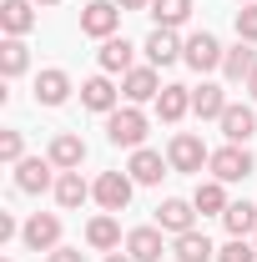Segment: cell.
I'll return each instance as SVG.
<instances>
[{"mask_svg": "<svg viewBox=\"0 0 257 262\" xmlns=\"http://www.w3.org/2000/svg\"><path fill=\"white\" fill-rule=\"evenodd\" d=\"M56 162L51 157H26V162H15V187L26 196H40V192H56Z\"/></svg>", "mask_w": 257, "mask_h": 262, "instance_id": "ba28073f", "label": "cell"}, {"mask_svg": "<svg viewBox=\"0 0 257 262\" xmlns=\"http://www.w3.org/2000/svg\"><path fill=\"white\" fill-rule=\"evenodd\" d=\"M157 227H161V232H172V237L192 232V227H197V207L187 202V196H166V202L157 207Z\"/></svg>", "mask_w": 257, "mask_h": 262, "instance_id": "4fadbf2b", "label": "cell"}, {"mask_svg": "<svg viewBox=\"0 0 257 262\" xmlns=\"http://www.w3.org/2000/svg\"><path fill=\"white\" fill-rule=\"evenodd\" d=\"M131 171H101L96 182H91V196L101 202V212H126V202H131Z\"/></svg>", "mask_w": 257, "mask_h": 262, "instance_id": "8992f818", "label": "cell"}, {"mask_svg": "<svg viewBox=\"0 0 257 262\" xmlns=\"http://www.w3.org/2000/svg\"><path fill=\"white\" fill-rule=\"evenodd\" d=\"M237 5H257V0H237Z\"/></svg>", "mask_w": 257, "mask_h": 262, "instance_id": "f35d334b", "label": "cell"}, {"mask_svg": "<svg viewBox=\"0 0 257 262\" xmlns=\"http://www.w3.org/2000/svg\"><path fill=\"white\" fill-rule=\"evenodd\" d=\"M212 177H217V182H227V187H232V182H247V177H252V151H247V146H237V141H227V146H217V151H212Z\"/></svg>", "mask_w": 257, "mask_h": 262, "instance_id": "3957f363", "label": "cell"}, {"mask_svg": "<svg viewBox=\"0 0 257 262\" xmlns=\"http://www.w3.org/2000/svg\"><path fill=\"white\" fill-rule=\"evenodd\" d=\"M26 66H31V46H26V35H5V40H0V76L15 81V76H26Z\"/></svg>", "mask_w": 257, "mask_h": 262, "instance_id": "7402d4cb", "label": "cell"}, {"mask_svg": "<svg viewBox=\"0 0 257 262\" xmlns=\"http://www.w3.org/2000/svg\"><path fill=\"white\" fill-rule=\"evenodd\" d=\"M192 207L202 212V217H222L227 207H232V202H227V182H217V177H212V182H197Z\"/></svg>", "mask_w": 257, "mask_h": 262, "instance_id": "cb8c5ba5", "label": "cell"}, {"mask_svg": "<svg viewBox=\"0 0 257 262\" xmlns=\"http://www.w3.org/2000/svg\"><path fill=\"white\" fill-rule=\"evenodd\" d=\"M0 162H26V136L20 131H0Z\"/></svg>", "mask_w": 257, "mask_h": 262, "instance_id": "4dcf8cb0", "label": "cell"}, {"mask_svg": "<svg viewBox=\"0 0 257 262\" xmlns=\"http://www.w3.org/2000/svg\"><path fill=\"white\" fill-rule=\"evenodd\" d=\"M126 257L131 262H161V257H166V237H161V227H131L126 232Z\"/></svg>", "mask_w": 257, "mask_h": 262, "instance_id": "7c38bea8", "label": "cell"}, {"mask_svg": "<svg viewBox=\"0 0 257 262\" xmlns=\"http://www.w3.org/2000/svg\"><path fill=\"white\" fill-rule=\"evenodd\" d=\"M152 20H157L161 31L187 26V20H192V0H152Z\"/></svg>", "mask_w": 257, "mask_h": 262, "instance_id": "83f0119b", "label": "cell"}, {"mask_svg": "<svg viewBox=\"0 0 257 262\" xmlns=\"http://www.w3.org/2000/svg\"><path fill=\"white\" fill-rule=\"evenodd\" d=\"M166 162H172V171L197 177L202 166L212 162V151H207V141H202L197 131H177V136H172V146H166Z\"/></svg>", "mask_w": 257, "mask_h": 262, "instance_id": "7a4b0ae2", "label": "cell"}, {"mask_svg": "<svg viewBox=\"0 0 257 262\" xmlns=\"http://www.w3.org/2000/svg\"><path fill=\"white\" fill-rule=\"evenodd\" d=\"M187 111H192V86H161V96H157L161 121H182Z\"/></svg>", "mask_w": 257, "mask_h": 262, "instance_id": "4316f807", "label": "cell"}, {"mask_svg": "<svg viewBox=\"0 0 257 262\" xmlns=\"http://www.w3.org/2000/svg\"><path fill=\"white\" fill-rule=\"evenodd\" d=\"M71 91H76V86H71V76H66L61 66H51V71L35 76V101H40V106H66Z\"/></svg>", "mask_w": 257, "mask_h": 262, "instance_id": "ac0fdd59", "label": "cell"}, {"mask_svg": "<svg viewBox=\"0 0 257 262\" xmlns=\"http://www.w3.org/2000/svg\"><path fill=\"white\" fill-rule=\"evenodd\" d=\"M222 227L232 232V237H252L257 232V207L252 202H232V207L222 212Z\"/></svg>", "mask_w": 257, "mask_h": 262, "instance_id": "f1b7e54d", "label": "cell"}, {"mask_svg": "<svg viewBox=\"0 0 257 262\" xmlns=\"http://www.w3.org/2000/svg\"><path fill=\"white\" fill-rule=\"evenodd\" d=\"M172 257L177 262H217V247H212V237L207 232H182V237H172Z\"/></svg>", "mask_w": 257, "mask_h": 262, "instance_id": "d6986e66", "label": "cell"}, {"mask_svg": "<svg viewBox=\"0 0 257 262\" xmlns=\"http://www.w3.org/2000/svg\"><path fill=\"white\" fill-rule=\"evenodd\" d=\"M227 106H232V101H227V91H222V86H207V81H202V86L192 91V111L202 116V121H222V111H227Z\"/></svg>", "mask_w": 257, "mask_h": 262, "instance_id": "484cf974", "label": "cell"}, {"mask_svg": "<svg viewBox=\"0 0 257 262\" xmlns=\"http://www.w3.org/2000/svg\"><path fill=\"white\" fill-rule=\"evenodd\" d=\"M20 242H26L31 252H56V247H61V217H56V212H31V217L20 222Z\"/></svg>", "mask_w": 257, "mask_h": 262, "instance_id": "277c9868", "label": "cell"}, {"mask_svg": "<svg viewBox=\"0 0 257 262\" xmlns=\"http://www.w3.org/2000/svg\"><path fill=\"white\" fill-rule=\"evenodd\" d=\"M86 196H91V182H86L81 171H61V177H56V202H61V212L86 207Z\"/></svg>", "mask_w": 257, "mask_h": 262, "instance_id": "603a6c76", "label": "cell"}, {"mask_svg": "<svg viewBox=\"0 0 257 262\" xmlns=\"http://www.w3.org/2000/svg\"><path fill=\"white\" fill-rule=\"evenodd\" d=\"M35 5H61V0H35Z\"/></svg>", "mask_w": 257, "mask_h": 262, "instance_id": "74e56055", "label": "cell"}, {"mask_svg": "<svg viewBox=\"0 0 257 262\" xmlns=\"http://www.w3.org/2000/svg\"><path fill=\"white\" fill-rule=\"evenodd\" d=\"M217 262H257V242H247V237H232L227 247H217Z\"/></svg>", "mask_w": 257, "mask_h": 262, "instance_id": "f546056e", "label": "cell"}, {"mask_svg": "<svg viewBox=\"0 0 257 262\" xmlns=\"http://www.w3.org/2000/svg\"><path fill=\"white\" fill-rule=\"evenodd\" d=\"M217 126H222V136H227V141H237V146H247V141L257 136V111H252V106H227Z\"/></svg>", "mask_w": 257, "mask_h": 262, "instance_id": "ffe728a7", "label": "cell"}, {"mask_svg": "<svg viewBox=\"0 0 257 262\" xmlns=\"http://www.w3.org/2000/svg\"><path fill=\"white\" fill-rule=\"evenodd\" d=\"M222 40L212 31H197V35H187V46H182V61L192 66V71H222Z\"/></svg>", "mask_w": 257, "mask_h": 262, "instance_id": "52a82bcc", "label": "cell"}, {"mask_svg": "<svg viewBox=\"0 0 257 262\" xmlns=\"http://www.w3.org/2000/svg\"><path fill=\"white\" fill-rule=\"evenodd\" d=\"M146 126H152V121H146L141 106H116V111L106 116V141L136 151V146H146Z\"/></svg>", "mask_w": 257, "mask_h": 262, "instance_id": "6da1fadb", "label": "cell"}, {"mask_svg": "<svg viewBox=\"0 0 257 262\" xmlns=\"http://www.w3.org/2000/svg\"><path fill=\"white\" fill-rule=\"evenodd\" d=\"M86 247H91V252H116V247H121V222H116V212H96V217L86 222Z\"/></svg>", "mask_w": 257, "mask_h": 262, "instance_id": "2e32d148", "label": "cell"}, {"mask_svg": "<svg viewBox=\"0 0 257 262\" xmlns=\"http://www.w3.org/2000/svg\"><path fill=\"white\" fill-rule=\"evenodd\" d=\"M252 242H257V232H252Z\"/></svg>", "mask_w": 257, "mask_h": 262, "instance_id": "60d3db41", "label": "cell"}, {"mask_svg": "<svg viewBox=\"0 0 257 262\" xmlns=\"http://www.w3.org/2000/svg\"><path fill=\"white\" fill-rule=\"evenodd\" d=\"M15 232H20V227H15V217H10V212H0V242H10Z\"/></svg>", "mask_w": 257, "mask_h": 262, "instance_id": "836d02e7", "label": "cell"}, {"mask_svg": "<svg viewBox=\"0 0 257 262\" xmlns=\"http://www.w3.org/2000/svg\"><path fill=\"white\" fill-rule=\"evenodd\" d=\"M252 71H257V56L247 51V40H237V46H227V56H222V76L227 81H252Z\"/></svg>", "mask_w": 257, "mask_h": 262, "instance_id": "d4e9b609", "label": "cell"}, {"mask_svg": "<svg viewBox=\"0 0 257 262\" xmlns=\"http://www.w3.org/2000/svg\"><path fill=\"white\" fill-rule=\"evenodd\" d=\"M121 96H126V106L157 101L161 96V71H157V66H131L126 76H121Z\"/></svg>", "mask_w": 257, "mask_h": 262, "instance_id": "9c48e42d", "label": "cell"}, {"mask_svg": "<svg viewBox=\"0 0 257 262\" xmlns=\"http://www.w3.org/2000/svg\"><path fill=\"white\" fill-rule=\"evenodd\" d=\"M96 61H101V71H106V76H126L131 66H136V46H131L126 35H111V40H101Z\"/></svg>", "mask_w": 257, "mask_h": 262, "instance_id": "9a60e30c", "label": "cell"}, {"mask_svg": "<svg viewBox=\"0 0 257 262\" xmlns=\"http://www.w3.org/2000/svg\"><path fill=\"white\" fill-rule=\"evenodd\" d=\"M46 262H86L81 247H56V252H46Z\"/></svg>", "mask_w": 257, "mask_h": 262, "instance_id": "d6a6232c", "label": "cell"}, {"mask_svg": "<svg viewBox=\"0 0 257 262\" xmlns=\"http://www.w3.org/2000/svg\"><path fill=\"white\" fill-rule=\"evenodd\" d=\"M126 171H131V182H136V187H157L161 177L172 171V162H166L161 151H152V146H136V151H131V162H126Z\"/></svg>", "mask_w": 257, "mask_h": 262, "instance_id": "8fae6325", "label": "cell"}, {"mask_svg": "<svg viewBox=\"0 0 257 262\" xmlns=\"http://www.w3.org/2000/svg\"><path fill=\"white\" fill-rule=\"evenodd\" d=\"M247 91H252V101H257V71H252V81H247Z\"/></svg>", "mask_w": 257, "mask_h": 262, "instance_id": "8d00e7d4", "label": "cell"}, {"mask_svg": "<svg viewBox=\"0 0 257 262\" xmlns=\"http://www.w3.org/2000/svg\"><path fill=\"white\" fill-rule=\"evenodd\" d=\"M121 10H152V0H116Z\"/></svg>", "mask_w": 257, "mask_h": 262, "instance_id": "e575fe53", "label": "cell"}, {"mask_svg": "<svg viewBox=\"0 0 257 262\" xmlns=\"http://www.w3.org/2000/svg\"><path fill=\"white\" fill-rule=\"evenodd\" d=\"M0 262H10V257H0Z\"/></svg>", "mask_w": 257, "mask_h": 262, "instance_id": "ab89813d", "label": "cell"}, {"mask_svg": "<svg viewBox=\"0 0 257 262\" xmlns=\"http://www.w3.org/2000/svg\"><path fill=\"white\" fill-rule=\"evenodd\" d=\"M121 5L116 0H86V10H81V35H96V40H111L116 26H121Z\"/></svg>", "mask_w": 257, "mask_h": 262, "instance_id": "5b68a950", "label": "cell"}, {"mask_svg": "<svg viewBox=\"0 0 257 262\" xmlns=\"http://www.w3.org/2000/svg\"><path fill=\"white\" fill-rule=\"evenodd\" d=\"M237 40L257 46V5H242V10H237Z\"/></svg>", "mask_w": 257, "mask_h": 262, "instance_id": "1f68e13d", "label": "cell"}, {"mask_svg": "<svg viewBox=\"0 0 257 262\" xmlns=\"http://www.w3.org/2000/svg\"><path fill=\"white\" fill-rule=\"evenodd\" d=\"M106 262H131V257H121V252H106Z\"/></svg>", "mask_w": 257, "mask_h": 262, "instance_id": "d590c367", "label": "cell"}, {"mask_svg": "<svg viewBox=\"0 0 257 262\" xmlns=\"http://www.w3.org/2000/svg\"><path fill=\"white\" fill-rule=\"evenodd\" d=\"M182 46H187V40H182L177 31H161V26H157V31L146 35L141 51H146V66H157V71H161V66H177V61H182Z\"/></svg>", "mask_w": 257, "mask_h": 262, "instance_id": "5bb4252c", "label": "cell"}, {"mask_svg": "<svg viewBox=\"0 0 257 262\" xmlns=\"http://www.w3.org/2000/svg\"><path fill=\"white\" fill-rule=\"evenodd\" d=\"M81 106H86V111H96V116H111V111L121 106V91L111 86V76H106V71L91 76V81H81Z\"/></svg>", "mask_w": 257, "mask_h": 262, "instance_id": "30bf717a", "label": "cell"}, {"mask_svg": "<svg viewBox=\"0 0 257 262\" xmlns=\"http://www.w3.org/2000/svg\"><path fill=\"white\" fill-rule=\"evenodd\" d=\"M35 26V0H0V31L5 35H31Z\"/></svg>", "mask_w": 257, "mask_h": 262, "instance_id": "44dd1931", "label": "cell"}, {"mask_svg": "<svg viewBox=\"0 0 257 262\" xmlns=\"http://www.w3.org/2000/svg\"><path fill=\"white\" fill-rule=\"evenodd\" d=\"M51 162H56V171H81V162H86V141L76 136V131H61V136H51V151H46Z\"/></svg>", "mask_w": 257, "mask_h": 262, "instance_id": "e0dca14e", "label": "cell"}]
</instances>
